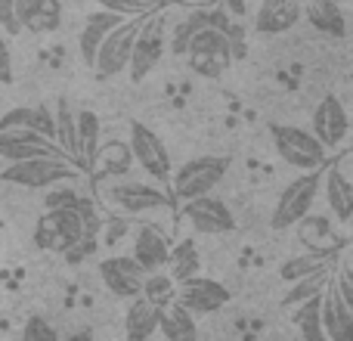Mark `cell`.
<instances>
[{
  "mask_svg": "<svg viewBox=\"0 0 353 341\" xmlns=\"http://www.w3.org/2000/svg\"><path fill=\"white\" fill-rule=\"evenodd\" d=\"M159 332L168 341H199V323H195V317H189V313L176 304L165 307Z\"/></svg>",
  "mask_w": 353,
  "mask_h": 341,
  "instance_id": "obj_30",
  "label": "cell"
},
{
  "mask_svg": "<svg viewBox=\"0 0 353 341\" xmlns=\"http://www.w3.org/2000/svg\"><path fill=\"white\" fill-rule=\"evenodd\" d=\"M103 199L112 208H118L121 214L134 217V214H149V211H161V208H171L165 189L152 186V183H140V180H118L112 186L103 189Z\"/></svg>",
  "mask_w": 353,
  "mask_h": 341,
  "instance_id": "obj_9",
  "label": "cell"
},
{
  "mask_svg": "<svg viewBox=\"0 0 353 341\" xmlns=\"http://www.w3.org/2000/svg\"><path fill=\"white\" fill-rule=\"evenodd\" d=\"M0 130H31V134L56 143L53 112L47 106H16V109L3 112L0 115Z\"/></svg>",
  "mask_w": 353,
  "mask_h": 341,
  "instance_id": "obj_19",
  "label": "cell"
},
{
  "mask_svg": "<svg viewBox=\"0 0 353 341\" xmlns=\"http://www.w3.org/2000/svg\"><path fill=\"white\" fill-rule=\"evenodd\" d=\"M121 22H128V19H121L118 12H112V10H103V6L93 10V12H87V22H84V28H81V35H78V50H81V62H84V66L93 68V59H97L99 43H103L105 35L115 31Z\"/></svg>",
  "mask_w": 353,
  "mask_h": 341,
  "instance_id": "obj_17",
  "label": "cell"
},
{
  "mask_svg": "<svg viewBox=\"0 0 353 341\" xmlns=\"http://www.w3.org/2000/svg\"><path fill=\"white\" fill-rule=\"evenodd\" d=\"M319 304H323V295H316V298L298 304L294 307V313H292L294 329L301 332V338L304 341H329L325 338V332H323V323H319Z\"/></svg>",
  "mask_w": 353,
  "mask_h": 341,
  "instance_id": "obj_31",
  "label": "cell"
},
{
  "mask_svg": "<svg viewBox=\"0 0 353 341\" xmlns=\"http://www.w3.org/2000/svg\"><path fill=\"white\" fill-rule=\"evenodd\" d=\"M332 261H335V255H316V251H304V255H294V257H288V261L282 264V267H279V280L298 282V280H304L307 273H313V270L325 267V264H332Z\"/></svg>",
  "mask_w": 353,
  "mask_h": 341,
  "instance_id": "obj_34",
  "label": "cell"
},
{
  "mask_svg": "<svg viewBox=\"0 0 353 341\" xmlns=\"http://www.w3.org/2000/svg\"><path fill=\"white\" fill-rule=\"evenodd\" d=\"M74 128H78V155H74V165L84 170H93L99 146H103V124H99V115L93 109L74 112Z\"/></svg>",
  "mask_w": 353,
  "mask_h": 341,
  "instance_id": "obj_23",
  "label": "cell"
},
{
  "mask_svg": "<svg viewBox=\"0 0 353 341\" xmlns=\"http://www.w3.org/2000/svg\"><path fill=\"white\" fill-rule=\"evenodd\" d=\"M53 128H56V146L74 162V155H78V128H74V109L68 99H56Z\"/></svg>",
  "mask_w": 353,
  "mask_h": 341,
  "instance_id": "obj_29",
  "label": "cell"
},
{
  "mask_svg": "<svg viewBox=\"0 0 353 341\" xmlns=\"http://www.w3.org/2000/svg\"><path fill=\"white\" fill-rule=\"evenodd\" d=\"M332 280H335V261L325 264V267H319V270H313V273H307L304 280L292 282V289H288V295L282 298V304H285V307L304 304V301H310V298H316V295H323L325 289L332 286Z\"/></svg>",
  "mask_w": 353,
  "mask_h": 341,
  "instance_id": "obj_28",
  "label": "cell"
},
{
  "mask_svg": "<svg viewBox=\"0 0 353 341\" xmlns=\"http://www.w3.org/2000/svg\"><path fill=\"white\" fill-rule=\"evenodd\" d=\"M97 165L103 168L105 177H121V180H124V174H130V165H134L128 143L112 140V143H105V146H99ZM97 165H93V168H97Z\"/></svg>",
  "mask_w": 353,
  "mask_h": 341,
  "instance_id": "obj_33",
  "label": "cell"
},
{
  "mask_svg": "<svg viewBox=\"0 0 353 341\" xmlns=\"http://www.w3.org/2000/svg\"><path fill=\"white\" fill-rule=\"evenodd\" d=\"M12 10L22 31H56L62 25L59 0H12Z\"/></svg>",
  "mask_w": 353,
  "mask_h": 341,
  "instance_id": "obj_22",
  "label": "cell"
},
{
  "mask_svg": "<svg viewBox=\"0 0 353 341\" xmlns=\"http://www.w3.org/2000/svg\"><path fill=\"white\" fill-rule=\"evenodd\" d=\"M97 217L93 208L87 211H43L41 220L34 224V245L41 251H68L74 245L87 242L97 233Z\"/></svg>",
  "mask_w": 353,
  "mask_h": 341,
  "instance_id": "obj_1",
  "label": "cell"
},
{
  "mask_svg": "<svg viewBox=\"0 0 353 341\" xmlns=\"http://www.w3.org/2000/svg\"><path fill=\"white\" fill-rule=\"evenodd\" d=\"M226 301H230V289L220 286V282L211 280V276H192V280L180 282L174 292V304L183 307L189 317L217 313Z\"/></svg>",
  "mask_w": 353,
  "mask_h": 341,
  "instance_id": "obj_11",
  "label": "cell"
},
{
  "mask_svg": "<svg viewBox=\"0 0 353 341\" xmlns=\"http://www.w3.org/2000/svg\"><path fill=\"white\" fill-rule=\"evenodd\" d=\"M0 28L6 31V37H19L22 28H19L16 10H12V0H0Z\"/></svg>",
  "mask_w": 353,
  "mask_h": 341,
  "instance_id": "obj_38",
  "label": "cell"
},
{
  "mask_svg": "<svg viewBox=\"0 0 353 341\" xmlns=\"http://www.w3.org/2000/svg\"><path fill=\"white\" fill-rule=\"evenodd\" d=\"M230 170V162L220 159V155H199V159H189L186 165H180L171 174L168 186L176 202H192V199H205L214 193L223 174Z\"/></svg>",
  "mask_w": 353,
  "mask_h": 341,
  "instance_id": "obj_2",
  "label": "cell"
},
{
  "mask_svg": "<svg viewBox=\"0 0 353 341\" xmlns=\"http://www.w3.org/2000/svg\"><path fill=\"white\" fill-rule=\"evenodd\" d=\"M186 62L201 78H220V75H226L230 66L236 62L232 59V43L226 41V35H220V31L201 28L199 35L189 41Z\"/></svg>",
  "mask_w": 353,
  "mask_h": 341,
  "instance_id": "obj_7",
  "label": "cell"
},
{
  "mask_svg": "<svg viewBox=\"0 0 353 341\" xmlns=\"http://www.w3.org/2000/svg\"><path fill=\"white\" fill-rule=\"evenodd\" d=\"M168 251H171V242L168 236L159 230L155 224H137L134 233V251H130V261L143 270V273H161L168 264Z\"/></svg>",
  "mask_w": 353,
  "mask_h": 341,
  "instance_id": "obj_16",
  "label": "cell"
},
{
  "mask_svg": "<svg viewBox=\"0 0 353 341\" xmlns=\"http://www.w3.org/2000/svg\"><path fill=\"white\" fill-rule=\"evenodd\" d=\"M22 341H62V338H59L56 326L50 323L47 317L34 313V317L25 320V326H22Z\"/></svg>",
  "mask_w": 353,
  "mask_h": 341,
  "instance_id": "obj_37",
  "label": "cell"
},
{
  "mask_svg": "<svg viewBox=\"0 0 353 341\" xmlns=\"http://www.w3.org/2000/svg\"><path fill=\"white\" fill-rule=\"evenodd\" d=\"M99 276H103L105 289H109L115 298H128V301L140 298L143 280H146V273L130 261V255L103 257V261H99Z\"/></svg>",
  "mask_w": 353,
  "mask_h": 341,
  "instance_id": "obj_15",
  "label": "cell"
},
{
  "mask_svg": "<svg viewBox=\"0 0 353 341\" xmlns=\"http://www.w3.org/2000/svg\"><path fill=\"white\" fill-rule=\"evenodd\" d=\"M319 186L325 189L329 211L335 214L338 224H350V217H353V183H350V177L338 165H325Z\"/></svg>",
  "mask_w": 353,
  "mask_h": 341,
  "instance_id": "obj_20",
  "label": "cell"
},
{
  "mask_svg": "<svg viewBox=\"0 0 353 341\" xmlns=\"http://www.w3.org/2000/svg\"><path fill=\"white\" fill-rule=\"evenodd\" d=\"M140 19H128V22H121L115 31L105 35L103 43H99L97 59H93V72H97L99 81H109V78H115V75H121L124 68H128L137 28H140Z\"/></svg>",
  "mask_w": 353,
  "mask_h": 341,
  "instance_id": "obj_10",
  "label": "cell"
},
{
  "mask_svg": "<svg viewBox=\"0 0 353 341\" xmlns=\"http://www.w3.org/2000/svg\"><path fill=\"white\" fill-rule=\"evenodd\" d=\"M201 28H208L205 25V10H192L189 12L186 19H183V22H176L174 28H171V37H168V50H171V53L176 56V59H186V50H189V41H192L195 35H199Z\"/></svg>",
  "mask_w": 353,
  "mask_h": 341,
  "instance_id": "obj_32",
  "label": "cell"
},
{
  "mask_svg": "<svg viewBox=\"0 0 353 341\" xmlns=\"http://www.w3.org/2000/svg\"><path fill=\"white\" fill-rule=\"evenodd\" d=\"M65 341H97V338H93L90 329H78V332H72V335H68Z\"/></svg>",
  "mask_w": 353,
  "mask_h": 341,
  "instance_id": "obj_40",
  "label": "cell"
},
{
  "mask_svg": "<svg viewBox=\"0 0 353 341\" xmlns=\"http://www.w3.org/2000/svg\"><path fill=\"white\" fill-rule=\"evenodd\" d=\"M0 159H6V165H19V162L68 159V155L56 143L43 140V137L31 134V130H0Z\"/></svg>",
  "mask_w": 353,
  "mask_h": 341,
  "instance_id": "obj_12",
  "label": "cell"
},
{
  "mask_svg": "<svg viewBox=\"0 0 353 341\" xmlns=\"http://www.w3.org/2000/svg\"><path fill=\"white\" fill-rule=\"evenodd\" d=\"M174 292H176V282L168 273H149L146 280H143L140 298L149 301L152 307H159V311H165V307L174 304Z\"/></svg>",
  "mask_w": 353,
  "mask_h": 341,
  "instance_id": "obj_35",
  "label": "cell"
},
{
  "mask_svg": "<svg viewBox=\"0 0 353 341\" xmlns=\"http://www.w3.org/2000/svg\"><path fill=\"white\" fill-rule=\"evenodd\" d=\"M301 16H307V22L329 37H347V16L335 0H310L307 6H301Z\"/></svg>",
  "mask_w": 353,
  "mask_h": 341,
  "instance_id": "obj_25",
  "label": "cell"
},
{
  "mask_svg": "<svg viewBox=\"0 0 353 341\" xmlns=\"http://www.w3.org/2000/svg\"><path fill=\"white\" fill-rule=\"evenodd\" d=\"M0 177H3V183H12V186L22 189H53L72 180V177H78V165L68 159H34L6 165Z\"/></svg>",
  "mask_w": 353,
  "mask_h": 341,
  "instance_id": "obj_6",
  "label": "cell"
},
{
  "mask_svg": "<svg viewBox=\"0 0 353 341\" xmlns=\"http://www.w3.org/2000/svg\"><path fill=\"white\" fill-rule=\"evenodd\" d=\"M168 50V28H165V16L159 10L146 12L140 19V28H137V37H134V50H130V81L140 84V81L149 78L155 66L161 62Z\"/></svg>",
  "mask_w": 353,
  "mask_h": 341,
  "instance_id": "obj_4",
  "label": "cell"
},
{
  "mask_svg": "<svg viewBox=\"0 0 353 341\" xmlns=\"http://www.w3.org/2000/svg\"><path fill=\"white\" fill-rule=\"evenodd\" d=\"M165 267H168V276H171L176 286L192 280V276H201V255L192 239H180L176 245H171Z\"/></svg>",
  "mask_w": 353,
  "mask_h": 341,
  "instance_id": "obj_27",
  "label": "cell"
},
{
  "mask_svg": "<svg viewBox=\"0 0 353 341\" xmlns=\"http://www.w3.org/2000/svg\"><path fill=\"white\" fill-rule=\"evenodd\" d=\"M128 149H130V159L146 170L155 183H168V180H171V174H174L171 153L165 149L161 137L155 134L149 124L130 121V143H128Z\"/></svg>",
  "mask_w": 353,
  "mask_h": 341,
  "instance_id": "obj_8",
  "label": "cell"
},
{
  "mask_svg": "<svg viewBox=\"0 0 353 341\" xmlns=\"http://www.w3.org/2000/svg\"><path fill=\"white\" fill-rule=\"evenodd\" d=\"M43 208H47V211H87L90 202L68 186H53L43 195Z\"/></svg>",
  "mask_w": 353,
  "mask_h": 341,
  "instance_id": "obj_36",
  "label": "cell"
},
{
  "mask_svg": "<svg viewBox=\"0 0 353 341\" xmlns=\"http://www.w3.org/2000/svg\"><path fill=\"white\" fill-rule=\"evenodd\" d=\"M301 22V3L294 0H263L254 12V35H285Z\"/></svg>",
  "mask_w": 353,
  "mask_h": 341,
  "instance_id": "obj_18",
  "label": "cell"
},
{
  "mask_svg": "<svg viewBox=\"0 0 353 341\" xmlns=\"http://www.w3.org/2000/svg\"><path fill=\"white\" fill-rule=\"evenodd\" d=\"M319 323H323V332L329 341H353V307L344 304L332 286L323 292Z\"/></svg>",
  "mask_w": 353,
  "mask_h": 341,
  "instance_id": "obj_21",
  "label": "cell"
},
{
  "mask_svg": "<svg viewBox=\"0 0 353 341\" xmlns=\"http://www.w3.org/2000/svg\"><path fill=\"white\" fill-rule=\"evenodd\" d=\"M180 214L192 224L195 233H205V236H223V233L236 230V220H232V211L226 208L223 199H214V195H205V199H192L180 208Z\"/></svg>",
  "mask_w": 353,
  "mask_h": 341,
  "instance_id": "obj_14",
  "label": "cell"
},
{
  "mask_svg": "<svg viewBox=\"0 0 353 341\" xmlns=\"http://www.w3.org/2000/svg\"><path fill=\"white\" fill-rule=\"evenodd\" d=\"M12 81V56L6 47V37H0V84H10Z\"/></svg>",
  "mask_w": 353,
  "mask_h": 341,
  "instance_id": "obj_39",
  "label": "cell"
},
{
  "mask_svg": "<svg viewBox=\"0 0 353 341\" xmlns=\"http://www.w3.org/2000/svg\"><path fill=\"white\" fill-rule=\"evenodd\" d=\"M270 140H273V149L279 153L282 162H288L304 174L323 170L329 165V153L313 140L310 130L298 128V124H270Z\"/></svg>",
  "mask_w": 353,
  "mask_h": 341,
  "instance_id": "obj_3",
  "label": "cell"
},
{
  "mask_svg": "<svg viewBox=\"0 0 353 341\" xmlns=\"http://www.w3.org/2000/svg\"><path fill=\"white\" fill-rule=\"evenodd\" d=\"M3 226H6V224H3V217H0V233H3Z\"/></svg>",
  "mask_w": 353,
  "mask_h": 341,
  "instance_id": "obj_41",
  "label": "cell"
},
{
  "mask_svg": "<svg viewBox=\"0 0 353 341\" xmlns=\"http://www.w3.org/2000/svg\"><path fill=\"white\" fill-rule=\"evenodd\" d=\"M319 180H323V170H313V174H301L288 183L279 193L273 205V230H288V226H298L307 214L313 211V202L319 195Z\"/></svg>",
  "mask_w": 353,
  "mask_h": 341,
  "instance_id": "obj_5",
  "label": "cell"
},
{
  "mask_svg": "<svg viewBox=\"0 0 353 341\" xmlns=\"http://www.w3.org/2000/svg\"><path fill=\"white\" fill-rule=\"evenodd\" d=\"M347 130H350V118H347V109H344V103L338 97H325L323 103L313 109L310 134L325 153L341 146V143L347 140Z\"/></svg>",
  "mask_w": 353,
  "mask_h": 341,
  "instance_id": "obj_13",
  "label": "cell"
},
{
  "mask_svg": "<svg viewBox=\"0 0 353 341\" xmlns=\"http://www.w3.org/2000/svg\"><path fill=\"white\" fill-rule=\"evenodd\" d=\"M161 313H165V311L152 307L149 301L134 298L128 304V313H124V338H128V341H149L155 332H159Z\"/></svg>",
  "mask_w": 353,
  "mask_h": 341,
  "instance_id": "obj_26",
  "label": "cell"
},
{
  "mask_svg": "<svg viewBox=\"0 0 353 341\" xmlns=\"http://www.w3.org/2000/svg\"><path fill=\"white\" fill-rule=\"evenodd\" d=\"M298 236L301 242L307 245L310 251H316V255H335L344 249L341 236L335 233V226H332L329 217H313V214H307L304 220L298 224Z\"/></svg>",
  "mask_w": 353,
  "mask_h": 341,
  "instance_id": "obj_24",
  "label": "cell"
}]
</instances>
